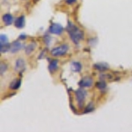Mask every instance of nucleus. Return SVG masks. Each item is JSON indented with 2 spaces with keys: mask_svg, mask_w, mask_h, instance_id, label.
<instances>
[{
  "mask_svg": "<svg viewBox=\"0 0 132 132\" xmlns=\"http://www.w3.org/2000/svg\"><path fill=\"white\" fill-rule=\"evenodd\" d=\"M67 32L69 34L71 39L72 40V42L75 44H78V42L81 41V40H83V38H84L83 32L78 27H77L75 25L72 24L71 22L68 23Z\"/></svg>",
  "mask_w": 132,
  "mask_h": 132,
  "instance_id": "1",
  "label": "nucleus"
},
{
  "mask_svg": "<svg viewBox=\"0 0 132 132\" xmlns=\"http://www.w3.org/2000/svg\"><path fill=\"white\" fill-rule=\"evenodd\" d=\"M75 96H76V101L78 102V108H81L83 107V104H84L85 99L86 97V91L84 90L82 87H80L79 89H78L75 92Z\"/></svg>",
  "mask_w": 132,
  "mask_h": 132,
  "instance_id": "2",
  "label": "nucleus"
},
{
  "mask_svg": "<svg viewBox=\"0 0 132 132\" xmlns=\"http://www.w3.org/2000/svg\"><path fill=\"white\" fill-rule=\"evenodd\" d=\"M68 50H69V47H68L67 44H63V45L53 48L51 50V55L53 56H62L67 53Z\"/></svg>",
  "mask_w": 132,
  "mask_h": 132,
  "instance_id": "3",
  "label": "nucleus"
},
{
  "mask_svg": "<svg viewBox=\"0 0 132 132\" xmlns=\"http://www.w3.org/2000/svg\"><path fill=\"white\" fill-rule=\"evenodd\" d=\"M48 31H50V33L53 34V35H59L63 33V27L60 24H58V23H52L50 25V28H48Z\"/></svg>",
  "mask_w": 132,
  "mask_h": 132,
  "instance_id": "4",
  "label": "nucleus"
},
{
  "mask_svg": "<svg viewBox=\"0 0 132 132\" xmlns=\"http://www.w3.org/2000/svg\"><path fill=\"white\" fill-rule=\"evenodd\" d=\"M93 78L90 77H85L78 82V86L82 88H87V87H91L93 86Z\"/></svg>",
  "mask_w": 132,
  "mask_h": 132,
  "instance_id": "5",
  "label": "nucleus"
},
{
  "mask_svg": "<svg viewBox=\"0 0 132 132\" xmlns=\"http://www.w3.org/2000/svg\"><path fill=\"white\" fill-rule=\"evenodd\" d=\"M21 48H22V44H21L19 41H15V42H12V45H11L10 51L12 53H17V52H19Z\"/></svg>",
  "mask_w": 132,
  "mask_h": 132,
  "instance_id": "6",
  "label": "nucleus"
},
{
  "mask_svg": "<svg viewBox=\"0 0 132 132\" xmlns=\"http://www.w3.org/2000/svg\"><path fill=\"white\" fill-rule=\"evenodd\" d=\"M25 68V61L22 58H19L15 62V71H23Z\"/></svg>",
  "mask_w": 132,
  "mask_h": 132,
  "instance_id": "7",
  "label": "nucleus"
},
{
  "mask_svg": "<svg viewBox=\"0 0 132 132\" xmlns=\"http://www.w3.org/2000/svg\"><path fill=\"white\" fill-rule=\"evenodd\" d=\"M93 68L96 69L97 71H99L104 72L109 69V66H108L107 63H95V64L93 65Z\"/></svg>",
  "mask_w": 132,
  "mask_h": 132,
  "instance_id": "8",
  "label": "nucleus"
},
{
  "mask_svg": "<svg viewBox=\"0 0 132 132\" xmlns=\"http://www.w3.org/2000/svg\"><path fill=\"white\" fill-rule=\"evenodd\" d=\"M2 20H3L4 23H5L6 26H9L11 24H12V21H13V17H12L9 13H6V14H4V15H3V17H2Z\"/></svg>",
  "mask_w": 132,
  "mask_h": 132,
  "instance_id": "9",
  "label": "nucleus"
},
{
  "mask_svg": "<svg viewBox=\"0 0 132 132\" xmlns=\"http://www.w3.org/2000/svg\"><path fill=\"white\" fill-rule=\"evenodd\" d=\"M25 26V16L21 15L15 21V27L17 28H22Z\"/></svg>",
  "mask_w": 132,
  "mask_h": 132,
  "instance_id": "10",
  "label": "nucleus"
},
{
  "mask_svg": "<svg viewBox=\"0 0 132 132\" xmlns=\"http://www.w3.org/2000/svg\"><path fill=\"white\" fill-rule=\"evenodd\" d=\"M71 71H74V72H79L81 71L82 69V64L78 62H72L71 63Z\"/></svg>",
  "mask_w": 132,
  "mask_h": 132,
  "instance_id": "11",
  "label": "nucleus"
},
{
  "mask_svg": "<svg viewBox=\"0 0 132 132\" xmlns=\"http://www.w3.org/2000/svg\"><path fill=\"white\" fill-rule=\"evenodd\" d=\"M58 68V61L57 60H52L48 64V71L50 72L56 71Z\"/></svg>",
  "mask_w": 132,
  "mask_h": 132,
  "instance_id": "12",
  "label": "nucleus"
},
{
  "mask_svg": "<svg viewBox=\"0 0 132 132\" xmlns=\"http://www.w3.org/2000/svg\"><path fill=\"white\" fill-rule=\"evenodd\" d=\"M36 48V43L35 42H31L29 43L28 45L25 48V51H26V54L27 55H29L35 50V48Z\"/></svg>",
  "mask_w": 132,
  "mask_h": 132,
  "instance_id": "13",
  "label": "nucleus"
},
{
  "mask_svg": "<svg viewBox=\"0 0 132 132\" xmlns=\"http://www.w3.org/2000/svg\"><path fill=\"white\" fill-rule=\"evenodd\" d=\"M20 84H21L20 79H18V78H16V79H14L13 81H12L10 84V88L12 89V90H17V89L20 88Z\"/></svg>",
  "mask_w": 132,
  "mask_h": 132,
  "instance_id": "14",
  "label": "nucleus"
},
{
  "mask_svg": "<svg viewBox=\"0 0 132 132\" xmlns=\"http://www.w3.org/2000/svg\"><path fill=\"white\" fill-rule=\"evenodd\" d=\"M96 87L99 89V90L104 91L106 88H107V84H106V82L104 81V80H101V81L96 83Z\"/></svg>",
  "mask_w": 132,
  "mask_h": 132,
  "instance_id": "15",
  "label": "nucleus"
},
{
  "mask_svg": "<svg viewBox=\"0 0 132 132\" xmlns=\"http://www.w3.org/2000/svg\"><path fill=\"white\" fill-rule=\"evenodd\" d=\"M0 48H1V53H5V52H7V51H10L11 44L5 43V44H4V45H0Z\"/></svg>",
  "mask_w": 132,
  "mask_h": 132,
  "instance_id": "16",
  "label": "nucleus"
},
{
  "mask_svg": "<svg viewBox=\"0 0 132 132\" xmlns=\"http://www.w3.org/2000/svg\"><path fill=\"white\" fill-rule=\"evenodd\" d=\"M7 42H8V38L6 37V35H0V42H1V45H4V44L7 43Z\"/></svg>",
  "mask_w": 132,
  "mask_h": 132,
  "instance_id": "17",
  "label": "nucleus"
},
{
  "mask_svg": "<svg viewBox=\"0 0 132 132\" xmlns=\"http://www.w3.org/2000/svg\"><path fill=\"white\" fill-rule=\"evenodd\" d=\"M100 78H101V80H105L106 78H112V76L109 75V74H101L100 75Z\"/></svg>",
  "mask_w": 132,
  "mask_h": 132,
  "instance_id": "18",
  "label": "nucleus"
},
{
  "mask_svg": "<svg viewBox=\"0 0 132 132\" xmlns=\"http://www.w3.org/2000/svg\"><path fill=\"white\" fill-rule=\"evenodd\" d=\"M93 110V104H90V105H88L86 107V110L84 111V113H87V112H92Z\"/></svg>",
  "mask_w": 132,
  "mask_h": 132,
  "instance_id": "19",
  "label": "nucleus"
},
{
  "mask_svg": "<svg viewBox=\"0 0 132 132\" xmlns=\"http://www.w3.org/2000/svg\"><path fill=\"white\" fill-rule=\"evenodd\" d=\"M6 69H7V66H6V64L1 63V75H3V74L5 73Z\"/></svg>",
  "mask_w": 132,
  "mask_h": 132,
  "instance_id": "20",
  "label": "nucleus"
},
{
  "mask_svg": "<svg viewBox=\"0 0 132 132\" xmlns=\"http://www.w3.org/2000/svg\"><path fill=\"white\" fill-rule=\"evenodd\" d=\"M50 37L48 35H45L44 36V42H45L46 44L50 45Z\"/></svg>",
  "mask_w": 132,
  "mask_h": 132,
  "instance_id": "21",
  "label": "nucleus"
},
{
  "mask_svg": "<svg viewBox=\"0 0 132 132\" xmlns=\"http://www.w3.org/2000/svg\"><path fill=\"white\" fill-rule=\"evenodd\" d=\"M77 0H65V3L67 4V5H73L74 3H76Z\"/></svg>",
  "mask_w": 132,
  "mask_h": 132,
  "instance_id": "22",
  "label": "nucleus"
},
{
  "mask_svg": "<svg viewBox=\"0 0 132 132\" xmlns=\"http://www.w3.org/2000/svg\"><path fill=\"white\" fill-rule=\"evenodd\" d=\"M20 39H26V35H20Z\"/></svg>",
  "mask_w": 132,
  "mask_h": 132,
  "instance_id": "23",
  "label": "nucleus"
}]
</instances>
